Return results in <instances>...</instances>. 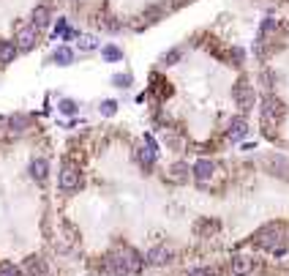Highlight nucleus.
<instances>
[{"instance_id":"f257e3e1","label":"nucleus","mask_w":289,"mask_h":276,"mask_svg":"<svg viewBox=\"0 0 289 276\" xmlns=\"http://www.w3.org/2000/svg\"><path fill=\"white\" fill-rule=\"evenodd\" d=\"M142 262L144 260L134 249L123 246V249H117V255L107 257V268H109L112 274H137V271H142Z\"/></svg>"},{"instance_id":"f03ea898","label":"nucleus","mask_w":289,"mask_h":276,"mask_svg":"<svg viewBox=\"0 0 289 276\" xmlns=\"http://www.w3.org/2000/svg\"><path fill=\"white\" fill-rule=\"evenodd\" d=\"M256 246L265 252H278L284 246V227L281 224H265L256 233Z\"/></svg>"},{"instance_id":"7ed1b4c3","label":"nucleus","mask_w":289,"mask_h":276,"mask_svg":"<svg viewBox=\"0 0 289 276\" xmlns=\"http://www.w3.org/2000/svg\"><path fill=\"white\" fill-rule=\"evenodd\" d=\"M79 180H82V175H79V167L71 164V161H63L60 164V173H57V186H60V192H76L79 189Z\"/></svg>"},{"instance_id":"20e7f679","label":"nucleus","mask_w":289,"mask_h":276,"mask_svg":"<svg viewBox=\"0 0 289 276\" xmlns=\"http://www.w3.org/2000/svg\"><path fill=\"white\" fill-rule=\"evenodd\" d=\"M259 112H262V120H265V123H268V126H275V123H278V120L284 118V104H281V99L265 96V101H262Z\"/></svg>"},{"instance_id":"39448f33","label":"nucleus","mask_w":289,"mask_h":276,"mask_svg":"<svg viewBox=\"0 0 289 276\" xmlns=\"http://www.w3.org/2000/svg\"><path fill=\"white\" fill-rule=\"evenodd\" d=\"M232 96L237 101L240 110H251L256 104V93H254V85H248V79H237V85L232 88Z\"/></svg>"},{"instance_id":"423d86ee","label":"nucleus","mask_w":289,"mask_h":276,"mask_svg":"<svg viewBox=\"0 0 289 276\" xmlns=\"http://www.w3.org/2000/svg\"><path fill=\"white\" fill-rule=\"evenodd\" d=\"M14 44H17V49H19V52H30V49L38 44V30H36L33 25H25V28H19Z\"/></svg>"},{"instance_id":"0eeeda50","label":"nucleus","mask_w":289,"mask_h":276,"mask_svg":"<svg viewBox=\"0 0 289 276\" xmlns=\"http://www.w3.org/2000/svg\"><path fill=\"white\" fill-rule=\"evenodd\" d=\"M216 173V164L210 159H199L197 164H194V180H197V186H207L210 183V178H213Z\"/></svg>"},{"instance_id":"6e6552de","label":"nucleus","mask_w":289,"mask_h":276,"mask_svg":"<svg viewBox=\"0 0 289 276\" xmlns=\"http://www.w3.org/2000/svg\"><path fill=\"white\" fill-rule=\"evenodd\" d=\"M169 260H172V249L164 246V243L147 249V255H144V262H147V265H166Z\"/></svg>"},{"instance_id":"1a4fd4ad","label":"nucleus","mask_w":289,"mask_h":276,"mask_svg":"<svg viewBox=\"0 0 289 276\" xmlns=\"http://www.w3.org/2000/svg\"><path fill=\"white\" fill-rule=\"evenodd\" d=\"M229 274H232V276H251V274H254V257H248V255L232 257Z\"/></svg>"},{"instance_id":"9d476101","label":"nucleus","mask_w":289,"mask_h":276,"mask_svg":"<svg viewBox=\"0 0 289 276\" xmlns=\"http://www.w3.org/2000/svg\"><path fill=\"white\" fill-rule=\"evenodd\" d=\"M28 173H30V178H33L36 183H44V180L49 178V161L44 159V156H36V159L30 161Z\"/></svg>"},{"instance_id":"9b49d317","label":"nucleus","mask_w":289,"mask_h":276,"mask_svg":"<svg viewBox=\"0 0 289 276\" xmlns=\"http://www.w3.org/2000/svg\"><path fill=\"white\" fill-rule=\"evenodd\" d=\"M248 134V120L243 115H237V118H232L229 120V131H227V137L232 139V142H240L243 137Z\"/></svg>"},{"instance_id":"f8f14e48","label":"nucleus","mask_w":289,"mask_h":276,"mask_svg":"<svg viewBox=\"0 0 289 276\" xmlns=\"http://www.w3.org/2000/svg\"><path fill=\"white\" fill-rule=\"evenodd\" d=\"M17 44L14 41H8V39H0V66H8V63H14L17 58Z\"/></svg>"},{"instance_id":"ddd939ff","label":"nucleus","mask_w":289,"mask_h":276,"mask_svg":"<svg viewBox=\"0 0 289 276\" xmlns=\"http://www.w3.org/2000/svg\"><path fill=\"white\" fill-rule=\"evenodd\" d=\"M30 20H33V28H36V30H41V28H47V25H49L52 14H49L47 6H36L33 14H30Z\"/></svg>"},{"instance_id":"4468645a","label":"nucleus","mask_w":289,"mask_h":276,"mask_svg":"<svg viewBox=\"0 0 289 276\" xmlns=\"http://www.w3.org/2000/svg\"><path fill=\"white\" fill-rule=\"evenodd\" d=\"M156 153H159V151H153V148L150 145H147V148H139V153H137V159H139V164H142L144 167V170H150V167L153 164H156Z\"/></svg>"},{"instance_id":"2eb2a0df","label":"nucleus","mask_w":289,"mask_h":276,"mask_svg":"<svg viewBox=\"0 0 289 276\" xmlns=\"http://www.w3.org/2000/svg\"><path fill=\"white\" fill-rule=\"evenodd\" d=\"M52 60H55L57 66H71V63H74V49H69V47H57V49H55V55H52Z\"/></svg>"},{"instance_id":"dca6fc26","label":"nucleus","mask_w":289,"mask_h":276,"mask_svg":"<svg viewBox=\"0 0 289 276\" xmlns=\"http://www.w3.org/2000/svg\"><path fill=\"white\" fill-rule=\"evenodd\" d=\"M76 44H79V49H85V52H90V49L98 47V39L93 33H76Z\"/></svg>"},{"instance_id":"f3484780","label":"nucleus","mask_w":289,"mask_h":276,"mask_svg":"<svg viewBox=\"0 0 289 276\" xmlns=\"http://www.w3.org/2000/svg\"><path fill=\"white\" fill-rule=\"evenodd\" d=\"M101 58L107 63H115V60H123V49H117L115 44H107V47H101Z\"/></svg>"},{"instance_id":"a211bd4d","label":"nucleus","mask_w":289,"mask_h":276,"mask_svg":"<svg viewBox=\"0 0 289 276\" xmlns=\"http://www.w3.org/2000/svg\"><path fill=\"white\" fill-rule=\"evenodd\" d=\"M275 28H278V22H275L273 17H268V20L262 22V28H259V39H262V41H265V39H268V36L273 33Z\"/></svg>"},{"instance_id":"6ab92c4d","label":"nucleus","mask_w":289,"mask_h":276,"mask_svg":"<svg viewBox=\"0 0 289 276\" xmlns=\"http://www.w3.org/2000/svg\"><path fill=\"white\" fill-rule=\"evenodd\" d=\"M0 276H22V268L14 262H0Z\"/></svg>"},{"instance_id":"aec40b11","label":"nucleus","mask_w":289,"mask_h":276,"mask_svg":"<svg viewBox=\"0 0 289 276\" xmlns=\"http://www.w3.org/2000/svg\"><path fill=\"white\" fill-rule=\"evenodd\" d=\"M25 268H28L30 271V274H44V262L41 260H38V257H30V260H28V265H25Z\"/></svg>"},{"instance_id":"412c9836","label":"nucleus","mask_w":289,"mask_h":276,"mask_svg":"<svg viewBox=\"0 0 289 276\" xmlns=\"http://www.w3.org/2000/svg\"><path fill=\"white\" fill-rule=\"evenodd\" d=\"M186 276H216V268H207V265H197V268H191Z\"/></svg>"},{"instance_id":"4be33fe9","label":"nucleus","mask_w":289,"mask_h":276,"mask_svg":"<svg viewBox=\"0 0 289 276\" xmlns=\"http://www.w3.org/2000/svg\"><path fill=\"white\" fill-rule=\"evenodd\" d=\"M57 110L66 112V115H74V112H76V101H71V99H63V101L57 104Z\"/></svg>"},{"instance_id":"5701e85b","label":"nucleus","mask_w":289,"mask_h":276,"mask_svg":"<svg viewBox=\"0 0 289 276\" xmlns=\"http://www.w3.org/2000/svg\"><path fill=\"white\" fill-rule=\"evenodd\" d=\"M117 112V101H112V99H107V101L101 104V115H107V118H112Z\"/></svg>"},{"instance_id":"b1692460","label":"nucleus","mask_w":289,"mask_h":276,"mask_svg":"<svg viewBox=\"0 0 289 276\" xmlns=\"http://www.w3.org/2000/svg\"><path fill=\"white\" fill-rule=\"evenodd\" d=\"M183 58V49H172V52H166L164 58H161V63H166V66H172L175 60H180Z\"/></svg>"},{"instance_id":"393cba45","label":"nucleus","mask_w":289,"mask_h":276,"mask_svg":"<svg viewBox=\"0 0 289 276\" xmlns=\"http://www.w3.org/2000/svg\"><path fill=\"white\" fill-rule=\"evenodd\" d=\"M112 82H115L117 88H128V85H131V74H115V77H112Z\"/></svg>"}]
</instances>
